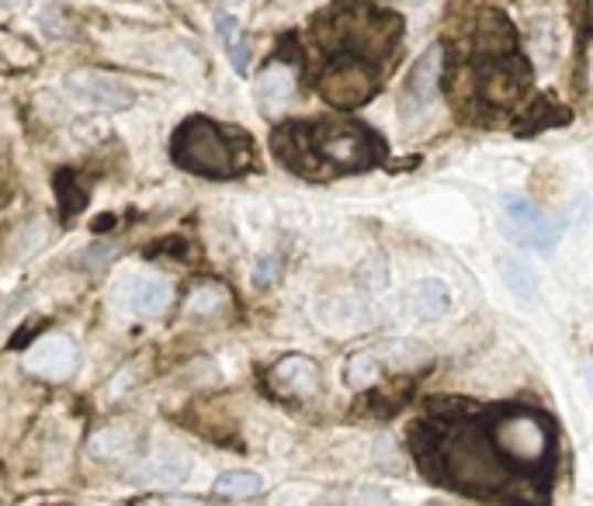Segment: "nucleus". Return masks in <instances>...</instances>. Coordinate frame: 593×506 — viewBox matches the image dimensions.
Listing matches in <instances>:
<instances>
[{"label": "nucleus", "instance_id": "obj_5", "mask_svg": "<svg viewBox=\"0 0 593 506\" xmlns=\"http://www.w3.org/2000/svg\"><path fill=\"white\" fill-rule=\"evenodd\" d=\"M171 157L181 171L212 181L244 177L257 166L254 139L244 129L219 126L216 118L205 115H192L177 126L171 139Z\"/></svg>", "mask_w": 593, "mask_h": 506}, {"label": "nucleus", "instance_id": "obj_10", "mask_svg": "<svg viewBox=\"0 0 593 506\" xmlns=\"http://www.w3.org/2000/svg\"><path fill=\"white\" fill-rule=\"evenodd\" d=\"M187 472H192V457H187L181 448H160L139 469H132V482L171 489V486H177V482L187 478Z\"/></svg>", "mask_w": 593, "mask_h": 506}, {"label": "nucleus", "instance_id": "obj_3", "mask_svg": "<svg viewBox=\"0 0 593 506\" xmlns=\"http://www.w3.org/2000/svg\"><path fill=\"white\" fill-rule=\"evenodd\" d=\"M413 454L423 475L448 489L517 506H545V499L531 493L504 462L483 409L479 413L423 417L413 430Z\"/></svg>", "mask_w": 593, "mask_h": 506}, {"label": "nucleus", "instance_id": "obj_13", "mask_svg": "<svg viewBox=\"0 0 593 506\" xmlns=\"http://www.w3.org/2000/svg\"><path fill=\"white\" fill-rule=\"evenodd\" d=\"M452 305V295L441 281H420L410 292V312L417 320H438Z\"/></svg>", "mask_w": 593, "mask_h": 506}, {"label": "nucleus", "instance_id": "obj_1", "mask_svg": "<svg viewBox=\"0 0 593 506\" xmlns=\"http://www.w3.org/2000/svg\"><path fill=\"white\" fill-rule=\"evenodd\" d=\"M402 18L371 0H334L302 39L305 80L334 108L368 105L402 50Z\"/></svg>", "mask_w": 593, "mask_h": 506}, {"label": "nucleus", "instance_id": "obj_22", "mask_svg": "<svg viewBox=\"0 0 593 506\" xmlns=\"http://www.w3.org/2000/svg\"><path fill=\"white\" fill-rule=\"evenodd\" d=\"M177 506H198V503H177Z\"/></svg>", "mask_w": 593, "mask_h": 506}, {"label": "nucleus", "instance_id": "obj_2", "mask_svg": "<svg viewBox=\"0 0 593 506\" xmlns=\"http://www.w3.org/2000/svg\"><path fill=\"white\" fill-rule=\"evenodd\" d=\"M441 50L448 53L444 90L462 115L500 118L528 98L531 63L520 53L517 32L500 8L479 4L459 18Z\"/></svg>", "mask_w": 593, "mask_h": 506}, {"label": "nucleus", "instance_id": "obj_12", "mask_svg": "<svg viewBox=\"0 0 593 506\" xmlns=\"http://www.w3.org/2000/svg\"><path fill=\"white\" fill-rule=\"evenodd\" d=\"M132 430L126 423H111V427H101L94 438L87 441V454L94 457V462H111V457L126 454L132 448Z\"/></svg>", "mask_w": 593, "mask_h": 506}, {"label": "nucleus", "instance_id": "obj_19", "mask_svg": "<svg viewBox=\"0 0 593 506\" xmlns=\"http://www.w3.org/2000/svg\"><path fill=\"white\" fill-rule=\"evenodd\" d=\"M223 305H226V295L216 292V288H205V292H198L187 302V312H192V316H208V309H223Z\"/></svg>", "mask_w": 593, "mask_h": 506}, {"label": "nucleus", "instance_id": "obj_11", "mask_svg": "<svg viewBox=\"0 0 593 506\" xmlns=\"http://www.w3.org/2000/svg\"><path fill=\"white\" fill-rule=\"evenodd\" d=\"M271 381L278 385L281 392H292V396H313L320 389V368L316 360L310 357H284L278 360V368L271 372Z\"/></svg>", "mask_w": 593, "mask_h": 506}, {"label": "nucleus", "instance_id": "obj_21", "mask_svg": "<svg viewBox=\"0 0 593 506\" xmlns=\"http://www.w3.org/2000/svg\"><path fill=\"white\" fill-rule=\"evenodd\" d=\"M219 32H223L226 42H233V35L240 32V25H236V18H219Z\"/></svg>", "mask_w": 593, "mask_h": 506}, {"label": "nucleus", "instance_id": "obj_8", "mask_svg": "<svg viewBox=\"0 0 593 506\" xmlns=\"http://www.w3.org/2000/svg\"><path fill=\"white\" fill-rule=\"evenodd\" d=\"M25 368L39 378H50V381H66L80 368V347L69 341L63 333L53 336H42L25 351Z\"/></svg>", "mask_w": 593, "mask_h": 506}, {"label": "nucleus", "instance_id": "obj_23", "mask_svg": "<svg viewBox=\"0 0 593 506\" xmlns=\"http://www.w3.org/2000/svg\"><path fill=\"white\" fill-rule=\"evenodd\" d=\"M226 4H240V0H226Z\"/></svg>", "mask_w": 593, "mask_h": 506}, {"label": "nucleus", "instance_id": "obj_9", "mask_svg": "<svg viewBox=\"0 0 593 506\" xmlns=\"http://www.w3.org/2000/svg\"><path fill=\"white\" fill-rule=\"evenodd\" d=\"M66 84H69V90L77 94V98H84L94 108L122 111V108H129L136 101L132 87L122 84V80H115V77H108V74H74Z\"/></svg>", "mask_w": 593, "mask_h": 506}, {"label": "nucleus", "instance_id": "obj_14", "mask_svg": "<svg viewBox=\"0 0 593 506\" xmlns=\"http://www.w3.org/2000/svg\"><path fill=\"white\" fill-rule=\"evenodd\" d=\"M171 299H174V292L163 278H142L132 288V309L139 316H160V312L171 305Z\"/></svg>", "mask_w": 593, "mask_h": 506}, {"label": "nucleus", "instance_id": "obj_6", "mask_svg": "<svg viewBox=\"0 0 593 506\" xmlns=\"http://www.w3.org/2000/svg\"><path fill=\"white\" fill-rule=\"evenodd\" d=\"M438 77H441V45H431V50L417 60L407 84L399 90V115L407 118V122H417V118L431 111Z\"/></svg>", "mask_w": 593, "mask_h": 506}, {"label": "nucleus", "instance_id": "obj_17", "mask_svg": "<svg viewBox=\"0 0 593 506\" xmlns=\"http://www.w3.org/2000/svg\"><path fill=\"white\" fill-rule=\"evenodd\" d=\"M347 385H354V389H368V385L378 378V365H375V357L371 354H358V357H351V365L344 372Z\"/></svg>", "mask_w": 593, "mask_h": 506}, {"label": "nucleus", "instance_id": "obj_18", "mask_svg": "<svg viewBox=\"0 0 593 506\" xmlns=\"http://www.w3.org/2000/svg\"><path fill=\"white\" fill-rule=\"evenodd\" d=\"M500 271H504V278L510 281V288L520 295V299H531L535 295V278H531V271L525 268V263H517V260H504L500 263Z\"/></svg>", "mask_w": 593, "mask_h": 506}, {"label": "nucleus", "instance_id": "obj_16", "mask_svg": "<svg viewBox=\"0 0 593 506\" xmlns=\"http://www.w3.org/2000/svg\"><path fill=\"white\" fill-rule=\"evenodd\" d=\"M216 493L233 496V499L257 496L260 493V475H254V472H226V475L216 478Z\"/></svg>", "mask_w": 593, "mask_h": 506}, {"label": "nucleus", "instance_id": "obj_15", "mask_svg": "<svg viewBox=\"0 0 593 506\" xmlns=\"http://www.w3.org/2000/svg\"><path fill=\"white\" fill-rule=\"evenodd\" d=\"M289 90H292V74H289V69H281V66L268 69V74L260 77V105L274 108L278 101L289 98Z\"/></svg>", "mask_w": 593, "mask_h": 506}, {"label": "nucleus", "instance_id": "obj_7", "mask_svg": "<svg viewBox=\"0 0 593 506\" xmlns=\"http://www.w3.org/2000/svg\"><path fill=\"white\" fill-rule=\"evenodd\" d=\"M504 212L510 219L507 236H514L520 247H531L538 254H549L559 244V223H552L549 215L538 212V205L525 202V198H504Z\"/></svg>", "mask_w": 593, "mask_h": 506}, {"label": "nucleus", "instance_id": "obj_20", "mask_svg": "<svg viewBox=\"0 0 593 506\" xmlns=\"http://www.w3.org/2000/svg\"><path fill=\"white\" fill-rule=\"evenodd\" d=\"M229 60H233V69L236 74H247V63H250V53H247V42L244 39H236V42H229Z\"/></svg>", "mask_w": 593, "mask_h": 506}, {"label": "nucleus", "instance_id": "obj_4", "mask_svg": "<svg viewBox=\"0 0 593 506\" xmlns=\"http://www.w3.org/2000/svg\"><path fill=\"white\" fill-rule=\"evenodd\" d=\"M284 171L305 181H334L371 171L386 160V142L354 118H289L271 132Z\"/></svg>", "mask_w": 593, "mask_h": 506}]
</instances>
